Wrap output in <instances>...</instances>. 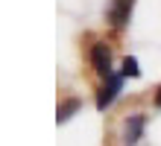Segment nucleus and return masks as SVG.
Segmentation results:
<instances>
[{"mask_svg": "<svg viewBox=\"0 0 161 146\" xmlns=\"http://www.w3.org/2000/svg\"><path fill=\"white\" fill-rule=\"evenodd\" d=\"M79 100H68V102H64L62 105V108H59V114H56V120H59V123H64V120H68V117H73V111H79Z\"/></svg>", "mask_w": 161, "mask_h": 146, "instance_id": "39448f33", "label": "nucleus"}, {"mask_svg": "<svg viewBox=\"0 0 161 146\" xmlns=\"http://www.w3.org/2000/svg\"><path fill=\"white\" fill-rule=\"evenodd\" d=\"M123 76H141L138 58H132V56H126V58H123Z\"/></svg>", "mask_w": 161, "mask_h": 146, "instance_id": "423d86ee", "label": "nucleus"}, {"mask_svg": "<svg viewBox=\"0 0 161 146\" xmlns=\"http://www.w3.org/2000/svg\"><path fill=\"white\" fill-rule=\"evenodd\" d=\"M155 105H158V108H161V91L155 94Z\"/></svg>", "mask_w": 161, "mask_h": 146, "instance_id": "0eeeda50", "label": "nucleus"}, {"mask_svg": "<svg viewBox=\"0 0 161 146\" xmlns=\"http://www.w3.org/2000/svg\"><path fill=\"white\" fill-rule=\"evenodd\" d=\"M129 15H132V0H114V6H111V12H108L111 24L123 26V24L129 21Z\"/></svg>", "mask_w": 161, "mask_h": 146, "instance_id": "20e7f679", "label": "nucleus"}, {"mask_svg": "<svg viewBox=\"0 0 161 146\" xmlns=\"http://www.w3.org/2000/svg\"><path fill=\"white\" fill-rule=\"evenodd\" d=\"M120 88H123V73H111V76H106V82H103L100 94H97V108H100V111H106L108 105L117 100Z\"/></svg>", "mask_w": 161, "mask_h": 146, "instance_id": "f257e3e1", "label": "nucleus"}, {"mask_svg": "<svg viewBox=\"0 0 161 146\" xmlns=\"http://www.w3.org/2000/svg\"><path fill=\"white\" fill-rule=\"evenodd\" d=\"M144 117L141 114H135V117H129L126 123H123V140L126 143H135V140H141V134H144Z\"/></svg>", "mask_w": 161, "mask_h": 146, "instance_id": "7ed1b4c3", "label": "nucleus"}, {"mask_svg": "<svg viewBox=\"0 0 161 146\" xmlns=\"http://www.w3.org/2000/svg\"><path fill=\"white\" fill-rule=\"evenodd\" d=\"M91 64H94V70H97L103 79L111 76V53H108L106 44H94V50H91Z\"/></svg>", "mask_w": 161, "mask_h": 146, "instance_id": "f03ea898", "label": "nucleus"}]
</instances>
